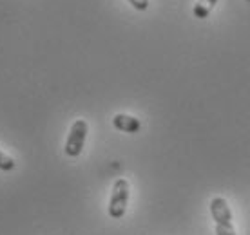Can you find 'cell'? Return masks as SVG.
<instances>
[{
  "mask_svg": "<svg viewBox=\"0 0 250 235\" xmlns=\"http://www.w3.org/2000/svg\"><path fill=\"white\" fill-rule=\"evenodd\" d=\"M113 125L114 129L120 130V132H125V134H136L142 129V121L138 118L131 116V114H124V112L114 114Z\"/></svg>",
  "mask_w": 250,
  "mask_h": 235,
  "instance_id": "277c9868",
  "label": "cell"
},
{
  "mask_svg": "<svg viewBox=\"0 0 250 235\" xmlns=\"http://www.w3.org/2000/svg\"><path fill=\"white\" fill-rule=\"evenodd\" d=\"M136 11H147L149 9V0H127Z\"/></svg>",
  "mask_w": 250,
  "mask_h": 235,
  "instance_id": "52a82bcc",
  "label": "cell"
},
{
  "mask_svg": "<svg viewBox=\"0 0 250 235\" xmlns=\"http://www.w3.org/2000/svg\"><path fill=\"white\" fill-rule=\"evenodd\" d=\"M216 4H218V0H198L192 7L194 17H196V19H200V20L207 19V17L210 15V11L216 7Z\"/></svg>",
  "mask_w": 250,
  "mask_h": 235,
  "instance_id": "5b68a950",
  "label": "cell"
},
{
  "mask_svg": "<svg viewBox=\"0 0 250 235\" xmlns=\"http://www.w3.org/2000/svg\"><path fill=\"white\" fill-rule=\"evenodd\" d=\"M89 134V125L85 119H76L75 123L71 125V130L67 134V139H65V147H63V152L69 157H78L83 150V145H85V139H87Z\"/></svg>",
  "mask_w": 250,
  "mask_h": 235,
  "instance_id": "3957f363",
  "label": "cell"
},
{
  "mask_svg": "<svg viewBox=\"0 0 250 235\" xmlns=\"http://www.w3.org/2000/svg\"><path fill=\"white\" fill-rule=\"evenodd\" d=\"M208 208L216 223V235H236L234 223H232V210L225 197H214Z\"/></svg>",
  "mask_w": 250,
  "mask_h": 235,
  "instance_id": "6da1fadb",
  "label": "cell"
},
{
  "mask_svg": "<svg viewBox=\"0 0 250 235\" xmlns=\"http://www.w3.org/2000/svg\"><path fill=\"white\" fill-rule=\"evenodd\" d=\"M15 167H17V163H15V159H13L11 156H7L6 152H2V150H0V170H4V172H11Z\"/></svg>",
  "mask_w": 250,
  "mask_h": 235,
  "instance_id": "8992f818",
  "label": "cell"
},
{
  "mask_svg": "<svg viewBox=\"0 0 250 235\" xmlns=\"http://www.w3.org/2000/svg\"><path fill=\"white\" fill-rule=\"evenodd\" d=\"M129 197H131V185L129 181L124 177H118L113 185V192H111V199H109V217L113 219H122L127 212V204H129Z\"/></svg>",
  "mask_w": 250,
  "mask_h": 235,
  "instance_id": "7a4b0ae2",
  "label": "cell"
}]
</instances>
